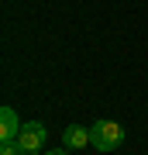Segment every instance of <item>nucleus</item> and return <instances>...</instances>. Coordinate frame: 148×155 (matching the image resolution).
Here are the masks:
<instances>
[{"instance_id":"7","label":"nucleus","mask_w":148,"mask_h":155,"mask_svg":"<svg viewBox=\"0 0 148 155\" xmlns=\"http://www.w3.org/2000/svg\"><path fill=\"white\" fill-rule=\"evenodd\" d=\"M28 155H38V152H28Z\"/></svg>"},{"instance_id":"6","label":"nucleus","mask_w":148,"mask_h":155,"mask_svg":"<svg viewBox=\"0 0 148 155\" xmlns=\"http://www.w3.org/2000/svg\"><path fill=\"white\" fill-rule=\"evenodd\" d=\"M48 155H69V148H52Z\"/></svg>"},{"instance_id":"3","label":"nucleus","mask_w":148,"mask_h":155,"mask_svg":"<svg viewBox=\"0 0 148 155\" xmlns=\"http://www.w3.org/2000/svg\"><path fill=\"white\" fill-rule=\"evenodd\" d=\"M17 134H21V121H17L14 107H0V145L17 141Z\"/></svg>"},{"instance_id":"4","label":"nucleus","mask_w":148,"mask_h":155,"mask_svg":"<svg viewBox=\"0 0 148 155\" xmlns=\"http://www.w3.org/2000/svg\"><path fill=\"white\" fill-rule=\"evenodd\" d=\"M90 145V127H79V124H69L62 131V148H86Z\"/></svg>"},{"instance_id":"5","label":"nucleus","mask_w":148,"mask_h":155,"mask_svg":"<svg viewBox=\"0 0 148 155\" xmlns=\"http://www.w3.org/2000/svg\"><path fill=\"white\" fill-rule=\"evenodd\" d=\"M0 155H28V152L17 141H4V145H0Z\"/></svg>"},{"instance_id":"2","label":"nucleus","mask_w":148,"mask_h":155,"mask_svg":"<svg viewBox=\"0 0 148 155\" xmlns=\"http://www.w3.org/2000/svg\"><path fill=\"white\" fill-rule=\"evenodd\" d=\"M17 145H21L24 152H38L41 145H45V124H38V121H28V124H21Z\"/></svg>"},{"instance_id":"1","label":"nucleus","mask_w":148,"mask_h":155,"mask_svg":"<svg viewBox=\"0 0 148 155\" xmlns=\"http://www.w3.org/2000/svg\"><path fill=\"white\" fill-rule=\"evenodd\" d=\"M90 145H93L97 152H114L124 145V127L117 121H97L90 127Z\"/></svg>"}]
</instances>
